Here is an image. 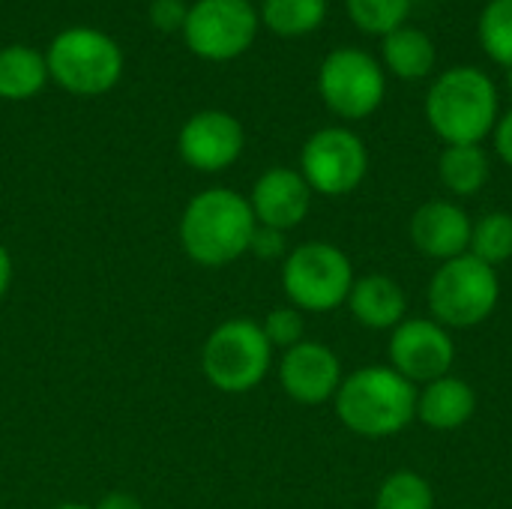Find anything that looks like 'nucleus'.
<instances>
[{
  "instance_id": "423d86ee",
  "label": "nucleus",
  "mask_w": 512,
  "mask_h": 509,
  "mask_svg": "<svg viewBox=\"0 0 512 509\" xmlns=\"http://www.w3.org/2000/svg\"><path fill=\"white\" fill-rule=\"evenodd\" d=\"M282 288L300 312H333L354 288L351 258L324 240L303 243L282 264Z\"/></svg>"
},
{
  "instance_id": "39448f33",
  "label": "nucleus",
  "mask_w": 512,
  "mask_h": 509,
  "mask_svg": "<svg viewBox=\"0 0 512 509\" xmlns=\"http://www.w3.org/2000/svg\"><path fill=\"white\" fill-rule=\"evenodd\" d=\"M273 363V345L267 342L261 324L249 318H234L219 324L201 351V366L207 381L222 393L255 390Z\"/></svg>"
},
{
  "instance_id": "4468645a",
  "label": "nucleus",
  "mask_w": 512,
  "mask_h": 509,
  "mask_svg": "<svg viewBox=\"0 0 512 509\" xmlns=\"http://www.w3.org/2000/svg\"><path fill=\"white\" fill-rule=\"evenodd\" d=\"M249 207L255 213V222L276 231L297 228L309 207H312V189L294 168H270L255 180Z\"/></svg>"
},
{
  "instance_id": "393cba45",
  "label": "nucleus",
  "mask_w": 512,
  "mask_h": 509,
  "mask_svg": "<svg viewBox=\"0 0 512 509\" xmlns=\"http://www.w3.org/2000/svg\"><path fill=\"white\" fill-rule=\"evenodd\" d=\"M345 6L360 30L378 36L399 30L411 12V0H345Z\"/></svg>"
},
{
  "instance_id": "aec40b11",
  "label": "nucleus",
  "mask_w": 512,
  "mask_h": 509,
  "mask_svg": "<svg viewBox=\"0 0 512 509\" xmlns=\"http://www.w3.org/2000/svg\"><path fill=\"white\" fill-rule=\"evenodd\" d=\"M48 63L39 51L24 45H9L0 51V96L3 99H30L45 87Z\"/></svg>"
},
{
  "instance_id": "bb28decb",
  "label": "nucleus",
  "mask_w": 512,
  "mask_h": 509,
  "mask_svg": "<svg viewBox=\"0 0 512 509\" xmlns=\"http://www.w3.org/2000/svg\"><path fill=\"white\" fill-rule=\"evenodd\" d=\"M249 252L264 258V261H273L279 255H285V231H276V228H264L258 225L255 234H252V243H249Z\"/></svg>"
},
{
  "instance_id": "473e14b6",
  "label": "nucleus",
  "mask_w": 512,
  "mask_h": 509,
  "mask_svg": "<svg viewBox=\"0 0 512 509\" xmlns=\"http://www.w3.org/2000/svg\"><path fill=\"white\" fill-rule=\"evenodd\" d=\"M507 81H510V90H512V69H510V75H507Z\"/></svg>"
},
{
  "instance_id": "b1692460",
  "label": "nucleus",
  "mask_w": 512,
  "mask_h": 509,
  "mask_svg": "<svg viewBox=\"0 0 512 509\" xmlns=\"http://www.w3.org/2000/svg\"><path fill=\"white\" fill-rule=\"evenodd\" d=\"M480 42L495 63L512 69V0H489L480 15Z\"/></svg>"
},
{
  "instance_id": "c85d7f7f",
  "label": "nucleus",
  "mask_w": 512,
  "mask_h": 509,
  "mask_svg": "<svg viewBox=\"0 0 512 509\" xmlns=\"http://www.w3.org/2000/svg\"><path fill=\"white\" fill-rule=\"evenodd\" d=\"M495 147H498V156L512 168V111L495 126Z\"/></svg>"
},
{
  "instance_id": "6e6552de",
  "label": "nucleus",
  "mask_w": 512,
  "mask_h": 509,
  "mask_svg": "<svg viewBox=\"0 0 512 509\" xmlns=\"http://www.w3.org/2000/svg\"><path fill=\"white\" fill-rule=\"evenodd\" d=\"M369 171V153L360 135L342 126L315 132L300 153V174L312 192L339 198L354 192Z\"/></svg>"
},
{
  "instance_id": "f3484780",
  "label": "nucleus",
  "mask_w": 512,
  "mask_h": 509,
  "mask_svg": "<svg viewBox=\"0 0 512 509\" xmlns=\"http://www.w3.org/2000/svg\"><path fill=\"white\" fill-rule=\"evenodd\" d=\"M348 309L369 330H396L408 315V297L396 279L372 273L354 279V288L348 294Z\"/></svg>"
},
{
  "instance_id": "2f4dec72",
  "label": "nucleus",
  "mask_w": 512,
  "mask_h": 509,
  "mask_svg": "<svg viewBox=\"0 0 512 509\" xmlns=\"http://www.w3.org/2000/svg\"><path fill=\"white\" fill-rule=\"evenodd\" d=\"M54 509H90V507H84V504H60V507H54Z\"/></svg>"
},
{
  "instance_id": "f03ea898",
  "label": "nucleus",
  "mask_w": 512,
  "mask_h": 509,
  "mask_svg": "<svg viewBox=\"0 0 512 509\" xmlns=\"http://www.w3.org/2000/svg\"><path fill=\"white\" fill-rule=\"evenodd\" d=\"M258 222L234 189H207L195 195L180 219V246L201 267H225L249 252Z\"/></svg>"
},
{
  "instance_id": "c756f323",
  "label": "nucleus",
  "mask_w": 512,
  "mask_h": 509,
  "mask_svg": "<svg viewBox=\"0 0 512 509\" xmlns=\"http://www.w3.org/2000/svg\"><path fill=\"white\" fill-rule=\"evenodd\" d=\"M96 509H144L141 507V501L135 498V495H129V492H108Z\"/></svg>"
},
{
  "instance_id": "7ed1b4c3",
  "label": "nucleus",
  "mask_w": 512,
  "mask_h": 509,
  "mask_svg": "<svg viewBox=\"0 0 512 509\" xmlns=\"http://www.w3.org/2000/svg\"><path fill=\"white\" fill-rule=\"evenodd\" d=\"M426 117L447 144H480L498 126V90L474 66L447 69L426 96Z\"/></svg>"
},
{
  "instance_id": "f8f14e48",
  "label": "nucleus",
  "mask_w": 512,
  "mask_h": 509,
  "mask_svg": "<svg viewBox=\"0 0 512 509\" xmlns=\"http://www.w3.org/2000/svg\"><path fill=\"white\" fill-rule=\"evenodd\" d=\"M243 126L225 111H201L180 129V156L204 174L225 171L243 153Z\"/></svg>"
},
{
  "instance_id": "a878e982",
  "label": "nucleus",
  "mask_w": 512,
  "mask_h": 509,
  "mask_svg": "<svg viewBox=\"0 0 512 509\" xmlns=\"http://www.w3.org/2000/svg\"><path fill=\"white\" fill-rule=\"evenodd\" d=\"M261 330H264V336H267V342H270L273 348L288 351V348H294V345L303 342L306 321H303V312H300V309H294V306H279V309H273V312L264 318Z\"/></svg>"
},
{
  "instance_id": "6ab92c4d",
  "label": "nucleus",
  "mask_w": 512,
  "mask_h": 509,
  "mask_svg": "<svg viewBox=\"0 0 512 509\" xmlns=\"http://www.w3.org/2000/svg\"><path fill=\"white\" fill-rule=\"evenodd\" d=\"M438 174L453 195H477L489 180V156L480 144H447L438 159Z\"/></svg>"
},
{
  "instance_id": "2eb2a0df",
  "label": "nucleus",
  "mask_w": 512,
  "mask_h": 509,
  "mask_svg": "<svg viewBox=\"0 0 512 509\" xmlns=\"http://www.w3.org/2000/svg\"><path fill=\"white\" fill-rule=\"evenodd\" d=\"M474 222L453 201H426L411 216V243L435 261H453L468 252Z\"/></svg>"
},
{
  "instance_id": "dca6fc26",
  "label": "nucleus",
  "mask_w": 512,
  "mask_h": 509,
  "mask_svg": "<svg viewBox=\"0 0 512 509\" xmlns=\"http://www.w3.org/2000/svg\"><path fill=\"white\" fill-rule=\"evenodd\" d=\"M477 411V393L468 381L444 375L417 390V420L435 432L462 429Z\"/></svg>"
},
{
  "instance_id": "7c9ffc66",
  "label": "nucleus",
  "mask_w": 512,
  "mask_h": 509,
  "mask_svg": "<svg viewBox=\"0 0 512 509\" xmlns=\"http://www.w3.org/2000/svg\"><path fill=\"white\" fill-rule=\"evenodd\" d=\"M9 285H12V258H9V252L0 246V300L6 297Z\"/></svg>"
},
{
  "instance_id": "9b49d317",
  "label": "nucleus",
  "mask_w": 512,
  "mask_h": 509,
  "mask_svg": "<svg viewBox=\"0 0 512 509\" xmlns=\"http://www.w3.org/2000/svg\"><path fill=\"white\" fill-rule=\"evenodd\" d=\"M390 369H396L405 381L432 384L444 375H450L456 363V345L444 324L435 318H405L393 333L387 345Z\"/></svg>"
},
{
  "instance_id": "cd10ccee",
  "label": "nucleus",
  "mask_w": 512,
  "mask_h": 509,
  "mask_svg": "<svg viewBox=\"0 0 512 509\" xmlns=\"http://www.w3.org/2000/svg\"><path fill=\"white\" fill-rule=\"evenodd\" d=\"M189 9L183 6V0H156L150 6V21L159 30H183Z\"/></svg>"
},
{
  "instance_id": "412c9836",
  "label": "nucleus",
  "mask_w": 512,
  "mask_h": 509,
  "mask_svg": "<svg viewBox=\"0 0 512 509\" xmlns=\"http://www.w3.org/2000/svg\"><path fill=\"white\" fill-rule=\"evenodd\" d=\"M264 24L279 36H303L312 33L324 15L327 0H264Z\"/></svg>"
},
{
  "instance_id": "4be33fe9",
  "label": "nucleus",
  "mask_w": 512,
  "mask_h": 509,
  "mask_svg": "<svg viewBox=\"0 0 512 509\" xmlns=\"http://www.w3.org/2000/svg\"><path fill=\"white\" fill-rule=\"evenodd\" d=\"M468 252L474 258H480L483 264L495 267L507 264L512 258V216L504 210L486 213L480 222H474L471 228V246Z\"/></svg>"
},
{
  "instance_id": "5701e85b",
  "label": "nucleus",
  "mask_w": 512,
  "mask_h": 509,
  "mask_svg": "<svg viewBox=\"0 0 512 509\" xmlns=\"http://www.w3.org/2000/svg\"><path fill=\"white\" fill-rule=\"evenodd\" d=\"M375 509H435V492L426 477L414 471H396L381 483Z\"/></svg>"
},
{
  "instance_id": "1a4fd4ad",
  "label": "nucleus",
  "mask_w": 512,
  "mask_h": 509,
  "mask_svg": "<svg viewBox=\"0 0 512 509\" xmlns=\"http://www.w3.org/2000/svg\"><path fill=\"white\" fill-rule=\"evenodd\" d=\"M318 90L327 108L345 120H363L384 102V72L372 54L360 48H339L327 54L318 72Z\"/></svg>"
},
{
  "instance_id": "20e7f679",
  "label": "nucleus",
  "mask_w": 512,
  "mask_h": 509,
  "mask_svg": "<svg viewBox=\"0 0 512 509\" xmlns=\"http://www.w3.org/2000/svg\"><path fill=\"white\" fill-rule=\"evenodd\" d=\"M501 300L498 270L471 252L444 261L429 282V312L447 330H468L492 318Z\"/></svg>"
},
{
  "instance_id": "a211bd4d",
  "label": "nucleus",
  "mask_w": 512,
  "mask_h": 509,
  "mask_svg": "<svg viewBox=\"0 0 512 509\" xmlns=\"http://www.w3.org/2000/svg\"><path fill=\"white\" fill-rule=\"evenodd\" d=\"M384 63L405 81L426 78L435 66V45L417 27H399L384 36Z\"/></svg>"
},
{
  "instance_id": "9d476101",
  "label": "nucleus",
  "mask_w": 512,
  "mask_h": 509,
  "mask_svg": "<svg viewBox=\"0 0 512 509\" xmlns=\"http://www.w3.org/2000/svg\"><path fill=\"white\" fill-rule=\"evenodd\" d=\"M258 33V12L249 0H198L183 24L186 45L204 60L243 54Z\"/></svg>"
},
{
  "instance_id": "f257e3e1",
  "label": "nucleus",
  "mask_w": 512,
  "mask_h": 509,
  "mask_svg": "<svg viewBox=\"0 0 512 509\" xmlns=\"http://www.w3.org/2000/svg\"><path fill=\"white\" fill-rule=\"evenodd\" d=\"M336 414L360 438H393L417 420V387L390 366H366L342 378Z\"/></svg>"
},
{
  "instance_id": "0eeeda50",
  "label": "nucleus",
  "mask_w": 512,
  "mask_h": 509,
  "mask_svg": "<svg viewBox=\"0 0 512 509\" xmlns=\"http://www.w3.org/2000/svg\"><path fill=\"white\" fill-rule=\"evenodd\" d=\"M48 75L69 93L99 96L108 93L123 72V54L117 42L90 27L63 30L48 48Z\"/></svg>"
},
{
  "instance_id": "ddd939ff",
  "label": "nucleus",
  "mask_w": 512,
  "mask_h": 509,
  "mask_svg": "<svg viewBox=\"0 0 512 509\" xmlns=\"http://www.w3.org/2000/svg\"><path fill=\"white\" fill-rule=\"evenodd\" d=\"M282 390L300 405H321L342 387V363L321 342H300L279 360Z\"/></svg>"
}]
</instances>
